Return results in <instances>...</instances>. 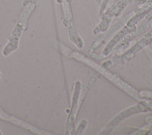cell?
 Returning a JSON list of instances; mask_svg holds the SVG:
<instances>
[{"label": "cell", "instance_id": "277c9868", "mask_svg": "<svg viewBox=\"0 0 152 135\" xmlns=\"http://www.w3.org/2000/svg\"><path fill=\"white\" fill-rule=\"evenodd\" d=\"M152 44V28L148 32L143 38L141 39L139 42H138L130 50L127 51L126 53L121 57V61L123 62H128L130 59H132L134 56L141 51L142 49Z\"/></svg>", "mask_w": 152, "mask_h": 135}, {"label": "cell", "instance_id": "6da1fadb", "mask_svg": "<svg viewBox=\"0 0 152 135\" xmlns=\"http://www.w3.org/2000/svg\"><path fill=\"white\" fill-rule=\"evenodd\" d=\"M34 9L35 3H28L25 5L24 10L22 11L21 15L19 17L18 22L17 25L15 28L13 32H12L9 44L5 46V49H4L3 53L5 54V56H9L11 52L17 49L19 38H20V36L22 33L23 30L26 26L28 17L31 15V14Z\"/></svg>", "mask_w": 152, "mask_h": 135}, {"label": "cell", "instance_id": "7a4b0ae2", "mask_svg": "<svg viewBox=\"0 0 152 135\" xmlns=\"http://www.w3.org/2000/svg\"><path fill=\"white\" fill-rule=\"evenodd\" d=\"M149 111H151V109L148 106L145 105V102H139V103L136 104L135 106H131V107L128 108V109H125L124 111L121 112L119 114H118L115 118H113L111 120L110 122L105 127V128L100 132V134H106L110 133L122 121L127 118L128 117H130L132 115L138 114V113L141 112H147Z\"/></svg>", "mask_w": 152, "mask_h": 135}, {"label": "cell", "instance_id": "8992f818", "mask_svg": "<svg viewBox=\"0 0 152 135\" xmlns=\"http://www.w3.org/2000/svg\"><path fill=\"white\" fill-rule=\"evenodd\" d=\"M110 0H104V2L102 3V6H101V9H100V13H103L104 9H106V6L107 5V3L109 2Z\"/></svg>", "mask_w": 152, "mask_h": 135}, {"label": "cell", "instance_id": "9c48e42d", "mask_svg": "<svg viewBox=\"0 0 152 135\" xmlns=\"http://www.w3.org/2000/svg\"><path fill=\"white\" fill-rule=\"evenodd\" d=\"M116 1H118V0H116Z\"/></svg>", "mask_w": 152, "mask_h": 135}, {"label": "cell", "instance_id": "30bf717a", "mask_svg": "<svg viewBox=\"0 0 152 135\" xmlns=\"http://www.w3.org/2000/svg\"><path fill=\"white\" fill-rule=\"evenodd\" d=\"M0 76H1V75H0Z\"/></svg>", "mask_w": 152, "mask_h": 135}, {"label": "cell", "instance_id": "3957f363", "mask_svg": "<svg viewBox=\"0 0 152 135\" xmlns=\"http://www.w3.org/2000/svg\"><path fill=\"white\" fill-rule=\"evenodd\" d=\"M81 85L79 81L75 83L74 90V94L72 97V103L71 113L69 115L68 118L67 124H66V134H71L73 132L75 124V118L76 113H77V109H78V102H79V96L81 94Z\"/></svg>", "mask_w": 152, "mask_h": 135}, {"label": "cell", "instance_id": "5b68a950", "mask_svg": "<svg viewBox=\"0 0 152 135\" xmlns=\"http://www.w3.org/2000/svg\"><path fill=\"white\" fill-rule=\"evenodd\" d=\"M69 38H70V40H72L79 48H81L83 46V42L81 40L80 36H78V33H77L75 24H72L71 28L69 29Z\"/></svg>", "mask_w": 152, "mask_h": 135}, {"label": "cell", "instance_id": "52a82bcc", "mask_svg": "<svg viewBox=\"0 0 152 135\" xmlns=\"http://www.w3.org/2000/svg\"><path fill=\"white\" fill-rule=\"evenodd\" d=\"M37 2V0H26V1L24 2V5H26V4H28V3H35L36 4Z\"/></svg>", "mask_w": 152, "mask_h": 135}, {"label": "cell", "instance_id": "ba28073f", "mask_svg": "<svg viewBox=\"0 0 152 135\" xmlns=\"http://www.w3.org/2000/svg\"><path fill=\"white\" fill-rule=\"evenodd\" d=\"M148 0H136V2L139 5H143L145 2H147Z\"/></svg>", "mask_w": 152, "mask_h": 135}]
</instances>
